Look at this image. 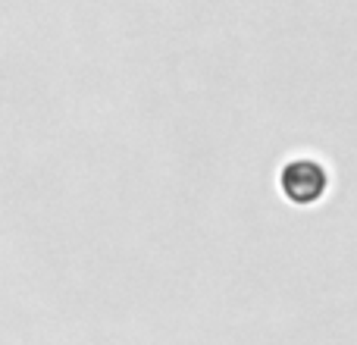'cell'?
Masks as SVG:
<instances>
[{"label":"cell","mask_w":357,"mask_h":345,"mask_svg":"<svg viewBox=\"0 0 357 345\" xmlns=\"http://www.w3.org/2000/svg\"><path fill=\"white\" fill-rule=\"evenodd\" d=\"M329 185V176L320 163L314 161H291L282 170V191L285 198H291L295 204H314L323 198Z\"/></svg>","instance_id":"obj_1"}]
</instances>
